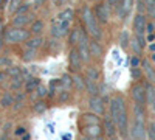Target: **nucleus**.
Returning a JSON list of instances; mask_svg holds the SVG:
<instances>
[{
    "mask_svg": "<svg viewBox=\"0 0 155 140\" xmlns=\"http://www.w3.org/2000/svg\"><path fill=\"white\" fill-rule=\"evenodd\" d=\"M84 76H85V78H90V80L99 81V78H101V70H99L96 66H90V67H87Z\"/></svg>",
    "mask_w": 155,
    "mask_h": 140,
    "instance_id": "25",
    "label": "nucleus"
},
{
    "mask_svg": "<svg viewBox=\"0 0 155 140\" xmlns=\"http://www.w3.org/2000/svg\"><path fill=\"white\" fill-rule=\"evenodd\" d=\"M137 12H140V14H146V3H144V0H138V2H137Z\"/></svg>",
    "mask_w": 155,
    "mask_h": 140,
    "instance_id": "40",
    "label": "nucleus"
},
{
    "mask_svg": "<svg viewBox=\"0 0 155 140\" xmlns=\"http://www.w3.org/2000/svg\"><path fill=\"white\" fill-rule=\"evenodd\" d=\"M141 69H143L144 78L147 80V83L155 84V67L150 64L149 59H143V62H141Z\"/></svg>",
    "mask_w": 155,
    "mask_h": 140,
    "instance_id": "14",
    "label": "nucleus"
},
{
    "mask_svg": "<svg viewBox=\"0 0 155 140\" xmlns=\"http://www.w3.org/2000/svg\"><path fill=\"white\" fill-rule=\"evenodd\" d=\"M134 6V0H121V3L116 6V14L121 20H126V17L130 16V11Z\"/></svg>",
    "mask_w": 155,
    "mask_h": 140,
    "instance_id": "12",
    "label": "nucleus"
},
{
    "mask_svg": "<svg viewBox=\"0 0 155 140\" xmlns=\"http://www.w3.org/2000/svg\"><path fill=\"white\" fill-rule=\"evenodd\" d=\"M104 103H106V100L101 95H92L88 100V108L92 112L98 114V115H102L104 114Z\"/></svg>",
    "mask_w": 155,
    "mask_h": 140,
    "instance_id": "11",
    "label": "nucleus"
},
{
    "mask_svg": "<svg viewBox=\"0 0 155 140\" xmlns=\"http://www.w3.org/2000/svg\"><path fill=\"white\" fill-rule=\"evenodd\" d=\"M70 20H56V23L51 25V36L53 37H58V39H61V37L67 36L70 33Z\"/></svg>",
    "mask_w": 155,
    "mask_h": 140,
    "instance_id": "7",
    "label": "nucleus"
},
{
    "mask_svg": "<svg viewBox=\"0 0 155 140\" xmlns=\"http://www.w3.org/2000/svg\"><path fill=\"white\" fill-rule=\"evenodd\" d=\"M6 78H9V75H8V70H2V72H0V84H3Z\"/></svg>",
    "mask_w": 155,
    "mask_h": 140,
    "instance_id": "43",
    "label": "nucleus"
},
{
    "mask_svg": "<svg viewBox=\"0 0 155 140\" xmlns=\"http://www.w3.org/2000/svg\"><path fill=\"white\" fill-rule=\"evenodd\" d=\"M81 19H82V27L87 30V33L93 37V39L101 41L102 36H104V31H102L101 22L98 20L95 9H92L90 6H84L82 12H81Z\"/></svg>",
    "mask_w": 155,
    "mask_h": 140,
    "instance_id": "3",
    "label": "nucleus"
},
{
    "mask_svg": "<svg viewBox=\"0 0 155 140\" xmlns=\"http://www.w3.org/2000/svg\"><path fill=\"white\" fill-rule=\"evenodd\" d=\"M6 42H5V37L3 36H0V50H2L3 48V45H5Z\"/></svg>",
    "mask_w": 155,
    "mask_h": 140,
    "instance_id": "49",
    "label": "nucleus"
},
{
    "mask_svg": "<svg viewBox=\"0 0 155 140\" xmlns=\"http://www.w3.org/2000/svg\"><path fill=\"white\" fill-rule=\"evenodd\" d=\"M44 30H45L44 20H34V22L31 23V27H30V31H31L33 36H41V34L44 33Z\"/></svg>",
    "mask_w": 155,
    "mask_h": 140,
    "instance_id": "23",
    "label": "nucleus"
},
{
    "mask_svg": "<svg viewBox=\"0 0 155 140\" xmlns=\"http://www.w3.org/2000/svg\"><path fill=\"white\" fill-rule=\"evenodd\" d=\"M150 59H152V61L155 62V53H152V55H150Z\"/></svg>",
    "mask_w": 155,
    "mask_h": 140,
    "instance_id": "54",
    "label": "nucleus"
},
{
    "mask_svg": "<svg viewBox=\"0 0 155 140\" xmlns=\"http://www.w3.org/2000/svg\"><path fill=\"white\" fill-rule=\"evenodd\" d=\"M61 89H62V90H71V89H74L73 76H70V75H64L62 78H61Z\"/></svg>",
    "mask_w": 155,
    "mask_h": 140,
    "instance_id": "26",
    "label": "nucleus"
},
{
    "mask_svg": "<svg viewBox=\"0 0 155 140\" xmlns=\"http://www.w3.org/2000/svg\"><path fill=\"white\" fill-rule=\"evenodd\" d=\"M102 128H104L106 135L110 137V138H113V137L116 135V132H118V126H116V123L112 120L110 115L104 118V121H102Z\"/></svg>",
    "mask_w": 155,
    "mask_h": 140,
    "instance_id": "15",
    "label": "nucleus"
},
{
    "mask_svg": "<svg viewBox=\"0 0 155 140\" xmlns=\"http://www.w3.org/2000/svg\"><path fill=\"white\" fill-rule=\"evenodd\" d=\"M109 106H110V117L118 126V132L123 137H126L129 129V112H127L126 100L121 95L112 97L109 100Z\"/></svg>",
    "mask_w": 155,
    "mask_h": 140,
    "instance_id": "1",
    "label": "nucleus"
},
{
    "mask_svg": "<svg viewBox=\"0 0 155 140\" xmlns=\"http://www.w3.org/2000/svg\"><path fill=\"white\" fill-rule=\"evenodd\" d=\"M130 34H129V31L127 30H123L121 33H120V36H118V45L123 48V50H127V47L130 45Z\"/></svg>",
    "mask_w": 155,
    "mask_h": 140,
    "instance_id": "22",
    "label": "nucleus"
},
{
    "mask_svg": "<svg viewBox=\"0 0 155 140\" xmlns=\"http://www.w3.org/2000/svg\"><path fill=\"white\" fill-rule=\"evenodd\" d=\"M73 17H74V11L71 9V8H65L64 11H61L59 14H58V19L59 20H73Z\"/></svg>",
    "mask_w": 155,
    "mask_h": 140,
    "instance_id": "31",
    "label": "nucleus"
},
{
    "mask_svg": "<svg viewBox=\"0 0 155 140\" xmlns=\"http://www.w3.org/2000/svg\"><path fill=\"white\" fill-rule=\"evenodd\" d=\"M90 41H92V39H90V34L82 27L81 39H79V42H78L76 48H78V52H79V55H81L84 62H90V61H92V55H90Z\"/></svg>",
    "mask_w": 155,
    "mask_h": 140,
    "instance_id": "5",
    "label": "nucleus"
},
{
    "mask_svg": "<svg viewBox=\"0 0 155 140\" xmlns=\"http://www.w3.org/2000/svg\"><path fill=\"white\" fill-rule=\"evenodd\" d=\"M68 2V0H54V3H56V6H64Z\"/></svg>",
    "mask_w": 155,
    "mask_h": 140,
    "instance_id": "47",
    "label": "nucleus"
},
{
    "mask_svg": "<svg viewBox=\"0 0 155 140\" xmlns=\"http://www.w3.org/2000/svg\"><path fill=\"white\" fill-rule=\"evenodd\" d=\"M106 2H107L112 8H116V6H118V5L121 3V0H106Z\"/></svg>",
    "mask_w": 155,
    "mask_h": 140,
    "instance_id": "45",
    "label": "nucleus"
},
{
    "mask_svg": "<svg viewBox=\"0 0 155 140\" xmlns=\"http://www.w3.org/2000/svg\"><path fill=\"white\" fill-rule=\"evenodd\" d=\"M8 75H9V78H17V76H22V70L16 66H11L8 69Z\"/></svg>",
    "mask_w": 155,
    "mask_h": 140,
    "instance_id": "36",
    "label": "nucleus"
},
{
    "mask_svg": "<svg viewBox=\"0 0 155 140\" xmlns=\"http://www.w3.org/2000/svg\"><path fill=\"white\" fill-rule=\"evenodd\" d=\"M0 140H11V138H8L6 135H2V137H0Z\"/></svg>",
    "mask_w": 155,
    "mask_h": 140,
    "instance_id": "53",
    "label": "nucleus"
},
{
    "mask_svg": "<svg viewBox=\"0 0 155 140\" xmlns=\"http://www.w3.org/2000/svg\"><path fill=\"white\" fill-rule=\"evenodd\" d=\"M33 14H14V17H12V27H19V28H25L28 23H33Z\"/></svg>",
    "mask_w": 155,
    "mask_h": 140,
    "instance_id": "13",
    "label": "nucleus"
},
{
    "mask_svg": "<svg viewBox=\"0 0 155 140\" xmlns=\"http://www.w3.org/2000/svg\"><path fill=\"white\" fill-rule=\"evenodd\" d=\"M82 64H84V61H82V58H81L79 52H78V48H76V47H71L70 53H68V66H70L71 72L79 73V70H81Z\"/></svg>",
    "mask_w": 155,
    "mask_h": 140,
    "instance_id": "10",
    "label": "nucleus"
},
{
    "mask_svg": "<svg viewBox=\"0 0 155 140\" xmlns=\"http://www.w3.org/2000/svg\"><path fill=\"white\" fill-rule=\"evenodd\" d=\"M150 106H152V109H153V112H155V98H153V101L150 103Z\"/></svg>",
    "mask_w": 155,
    "mask_h": 140,
    "instance_id": "52",
    "label": "nucleus"
},
{
    "mask_svg": "<svg viewBox=\"0 0 155 140\" xmlns=\"http://www.w3.org/2000/svg\"><path fill=\"white\" fill-rule=\"evenodd\" d=\"M130 97H132V101L137 104H141V106H146L147 104V90H146V84L143 83H135L132 84L130 87Z\"/></svg>",
    "mask_w": 155,
    "mask_h": 140,
    "instance_id": "6",
    "label": "nucleus"
},
{
    "mask_svg": "<svg viewBox=\"0 0 155 140\" xmlns=\"http://www.w3.org/2000/svg\"><path fill=\"white\" fill-rule=\"evenodd\" d=\"M16 134H17V135H22V134H25V128H17V129H16Z\"/></svg>",
    "mask_w": 155,
    "mask_h": 140,
    "instance_id": "48",
    "label": "nucleus"
},
{
    "mask_svg": "<svg viewBox=\"0 0 155 140\" xmlns=\"http://www.w3.org/2000/svg\"><path fill=\"white\" fill-rule=\"evenodd\" d=\"M129 47H130V48H132V52H134L135 55H138V56H141V53H143V48H144L143 45L140 44V41L137 39L135 36L130 39V45H129Z\"/></svg>",
    "mask_w": 155,
    "mask_h": 140,
    "instance_id": "30",
    "label": "nucleus"
},
{
    "mask_svg": "<svg viewBox=\"0 0 155 140\" xmlns=\"http://www.w3.org/2000/svg\"><path fill=\"white\" fill-rule=\"evenodd\" d=\"M134 123L130 128V135L134 140H146L147 137V126H146V106L134 103Z\"/></svg>",
    "mask_w": 155,
    "mask_h": 140,
    "instance_id": "2",
    "label": "nucleus"
},
{
    "mask_svg": "<svg viewBox=\"0 0 155 140\" xmlns=\"http://www.w3.org/2000/svg\"><path fill=\"white\" fill-rule=\"evenodd\" d=\"M41 84V81H39L37 78H28L27 80V83H25V92L27 94H31V92H34L36 89H37V86Z\"/></svg>",
    "mask_w": 155,
    "mask_h": 140,
    "instance_id": "28",
    "label": "nucleus"
},
{
    "mask_svg": "<svg viewBox=\"0 0 155 140\" xmlns=\"http://www.w3.org/2000/svg\"><path fill=\"white\" fill-rule=\"evenodd\" d=\"M85 92L92 97V95H99V83L95 80L85 78Z\"/></svg>",
    "mask_w": 155,
    "mask_h": 140,
    "instance_id": "18",
    "label": "nucleus"
},
{
    "mask_svg": "<svg viewBox=\"0 0 155 140\" xmlns=\"http://www.w3.org/2000/svg\"><path fill=\"white\" fill-rule=\"evenodd\" d=\"M28 11H30V5H28V3H22V5L16 9L14 14H28Z\"/></svg>",
    "mask_w": 155,
    "mask_h": 140,
    "instance_id": "38",
    "label": "nucleus"
},
{
    "mask_svg": "<svg viewBox=\"0 0 155 140\" xmlns=\"http://www.w3.org/2000/svg\"><path fill=\"white\" fill-rule=\"evenodd\" d=\"M146 3V16L155 19V0H144Z\"/></svg>",
    "mask_w": 155,
    "mask_h": 140,
    "instance_id": "33",
    "label": "nucleus"
},
{
    "mask_svg": "<svg viewBox=\"0 0 155 140\" xmlns=\"http://www.w3.org/2000/svg\"><path fill=\"white\" fill-rule=\"evenodd\" d=\"M143 76H144V73H143V69L141 67H130V78L135 83H138L140 80H143Z\"/></svg>",
    "mask_w": 155,
    "mask_h": 140,
    "instance_id": "32",
    "label": "nucleus"
},
{
    "mask_svg": "<svg viewBox=\"0 0 155 140\" xmlns=\"http://www.w3.org/2000/svg\"><path fill=\"white\" fill-rule=\"evenodd\" d=\"M36 97L37 98H44V97H47V92H48V89L45 87V86H42V84H39L37 86V89H36Z\"/></svg>",
    "mask_w": 155,
    "mask_h": 140,
    "instance_id": "37",
    "label": "nucleus"
},
{
    "mask_svg": "<svg viewBox=\"0 0 155 140\" xmlns=\"http://www.w3.org/2000/svg\"><path fill=\"white\" fill-rule=\"evenodd\" d=\"M132 28H134V34L135 36H144L146 28H147V17H146V14H140V12H137L135 17H134Z\"/></svg>",
    "mask_w": 155,
    "mask_h": 140,
    "instance_id": "9",
    "label": "nucleus"
},
{
    "mask_svg": "<svg viewBox=\"0 0 155 140\" xmlns=\"http://www.w3.org/2000/svg\"><path fill=\"white\" fill-rule=\"evenodd\" d=\"M90 55H92V59H101L104 56V47L99 44L98 39L90 41Z\"/></svg>",
    "mask_w": 155,
    "mask_h": 140,
    "instance_id": "16",
    "label": "nucleus"
},
{
    "mask_svg": "<svg viewBox=\"0 0 155 140\" xmlns=\"http://www.w3.org/2000/svg\"><path fill=\"white\" fill-rule=\"evenodd\" d=\"M37 52L39 50H36V48H25V52H23V61L25 62H30V61H34L36 58H37Z\"/></svg>",
    "mask_w": 155,
    "mask_h": 140,
    "instance_id": "29",
    "label": "nucleus"
},
{
    "mask_svg": "<svg viewBox=\"0 0 155 140\" xmlns=\"http://www.w3.org/2000/svg\"><path fill=\"white\" fill-rule=\"evenodd\" d=\"M147 137L150 140H155V123L153 121L147 125Z\"/></svg>",
    "mask_w": 155,
    "mask_h": 140,
    "instance_id": "39",
    "label": "nucleus"
},
{
    "mask_svg": "<svg viewBox=\"0 0 155 140\" xmlns=\"http://www.w3.org/2000/svg\"><path fill=\"white\" fill-rule=\"evenodd\" d=\"M93 2H96V3H99V2H102V0H93Z\"/></svg>",
    "mask_w": 155,
    "mask_h": 140,
    "instance_id": "55",
    "label": "nucleus"
},
{
    "mask_svg": "<svg viewBox=\"0 0 155 140\" xmlns=\"http://www.w3.org/2000/svg\"><path fill=\"white\" fill-rule=\"evenodd\" d=\"M81 121H82L84 126H87V125H99V123H101V121H99V117H98V114H95V112L84 114V115L81 117Z\"/></svg>",
    "mask_w": 155,
    "mask_h": 140,
    "instance_id": "21",
    "label": "nucleus"
},
{
    "mask_svg": "<svg viewBox=\"0 0 155 140\" xmlns=\"http://www.w3.org/2000/svg\"><path fill=\"white\" fill-rule=\"evenodd\" d=\"M101 132H102V129L99 128V125H87L82 129L84 137H99Z\"/></svg>",
    "mask_w": 155,
    "mask_h": 140,
    "instance_id": "17",
    "label": "nucleus"
},
{
    "mask_svg": "<svg viewBox=\"0 0 155 140\" xmlns=\"http://www.w3.org/2000/svg\"><path fill=\"white\" fill-rule=\"evenodd\" d=\"M141 61L140 59V56L138 55H135V56H130V67H141Z\"/></svg>",
    "mask_w": 155,
    "mask_h": 140,
    "instance_id": "41",
    "label": "nucleus"
},
{
    "mask_svg": "<svg viewBox=\"0 0 155 140\" xmlns=\"http://www.w3.org/2000/svg\"><path fill=\"white\" fill-rule=\"evenodd\" d=\"M2 2H3V0H0V5H2Z\"/></svg>",
    "mask_w": 155,
    "mask_h": 140,
    "instance_id": "56",
    "label": "nucleus"
},
{
    "mask_svg": "<svg viewBox=\"0 0 155 140\" xmlns=\"http://www.w3.org/2000/svg\"><path fill=\"white\" fill-rule=\"evenodd\" d=\"M149 50H150V53H155V42H152L149 45Z\"/></svg>",
    "mask_w": 155,
    "mask_h": 140,
    "instance_id": "51",
    "label": "nucleus"
},
{
    "mask_svg": "<svg viewBox=\"0 0 155 140\" xmlns=\"http://www.w3.org/2000/svg\"><path fill=\"white\" fill-rule=\"evenodd\" d=\"M33 111H34L36 114H44V112L47 111V104H45V101H42V100L36 101V103L33 104Z\"/></svg>",
    "mask_w": 155,
    "mask_h": 140,
    "instance_id": "35",
    "label": "nucleus"
},
{
    "mask_svg": "<svg viewBox=\"0 0 155 140\" xmlns=\"http://www.w3.org/2000/svg\"><path fill=\"white\" fill-rule=\"evenodd\" d=\"M25 45H27L28 48H36V50H39V48L44 45V37H42V36H33V37H30V39L25 42Z\"/></svg>",
    "mask_w": 155,
    "mask_h": 140,
    "instance_id": "24",
    "label": "nucleus"
},
{
    "mask_svg": "<svg viewBox=\"0 0 155 140\" xmlns=\"http://www.w3.org/2000/svg\"><path fill=\"white\" fill-rule=\"evenodd\" d=\"M70 98V90H62L61 95H59V101L61 103H64V101H67Z\"/></svg>",
    "mask_w": 155,
    "mask_h": 140,
    "instance_id": "42",
    "label": "nucleus"
},
{
    "mask_svg": "<svg viewBox=\"0 0 155 140\" xmlns=\"http://www.w3.org/2000/svg\"><path fill=\"white\" fill-rule=\"evenodd\" d=\"M81 33H82V27H74V28H71V31H70V34H68V44H70L71 47H76V45H78V42H79V39H81Z\"/></svg>",
    "mask_w": 155,
    "mask_h": 140,
    "instance_id": "19",
    "label": "nucleus"
},
{
    "mask_svg": "<svg viewBox=\"0 0 155 140\" xmlns=\"http://www.w3.org/2000/svg\"><path fill=\"white\" fill-rule=\"evenodd\" d=\"M31 31L25 30V28H19V27H9L5 28L3 31V37L6 44H19V42H27L31 37Z\"/></svg>",
    "mask_w": 155,
    "mask_h": 140,
    "instance_id": "4",
    "label": "nucleus"
},
{
    "mask_svg": "<svg viewBox=\"0 0 155 140\" xmlns=\"http://www.w3.org/2000/svg\"><path fill=\"white\" fill-rule=\"evenodd\" d=\"M73 84H74V90L84 92L85 90V76L81 73H74L73 75Z\"/></svg>",
    "mask_w": 155,
    "mask_h": 140,
    "instance_id": "20",
    "label": "nucleus"
},
{
    "mask_svg": "<svg viewBox=\"0 0 155 140\" xmlns=\"http://www.w3.org/2000/svg\"><path fill=\"white\" fill-rule=\"evenodd\" d=\"M153 31H155V25H153V22H147V28H146V33H149V34H153Z\"/></svg>",
    "mask_w": 155,
    "mask_h": 140,
    "instance_id": "44",
    "label": "nucleus"
},
{
    "mask_svg": "<svg viewBox=\"0 0 155 140\" xmlns=\"http://www.w3.org/2000/svg\"><path fill=\"white\" fill-rule=\"evenodd\" d=\"M82 140H102V138H101V135H99V137H84Z\"/></svg>",
    "mask_w": 155,
    "mask_h": 140,
    "instance_id": "50",
    "label": "nucleus"
},
{
    "mask_svg": "<svg viewBox=\"0 0 155 140\" xmlns=\"http://www.w3.org/2000/svg\"><path fill=\"white\" fill-rule=\"evenodd\" d=\"M95 14L98 17V20L104 25L110 20V16H112V6L107 3V2H99L96 6H95Z\"/></svg>",
    "mask_w": 155,
    "mask_h": 140,
    "instance_id": "8",
    "label": "nucleus"
},
{
    "mask_svg": "<svg viewBox=\"0 0 155 140\" xmlns=\"http://www.w3.org/2000/svg\"><path fill=\"white\" fill-rule=\"evenodd\" d=\"M22 86H23V78H22V76H17V78H11V86H9L11 90H19Z\"/></svg>",
    "mask_w": 155,
    "mask_h": 140,
    "instance_id": "34",
    "label": "nucleus"
},
{
    "mask_svg": "<svg viewBox=\"0 0 155 140\" xmlns=\"http://www.w3.org/2000/svg\"><path fill=\"white\" fill-rule=\"evenodd\" d=\"M14 104V95L11 92H5L2 97H0V106L2 108H9Z\"/></svg>",
    "mask_w": 155,
    "mask_h": 140,
    "instance_id": "27",
    "label": "nucleus"
},
{
    "mask_svg": "<svg viewBox=\"0 0 155 140\" xmlns=\"http://www.w3.org/2000/svg\"><path fill=\"white\" fill-rule=\"evenodd\" d=\"M45 2H47V0H33V6L39 8V6H42Z\"/></svg>",
    "mask_w": 155,
    "mask_h": 140,
    "instance_id": "46",
    "label": "nucleus"
}]
</instances>
